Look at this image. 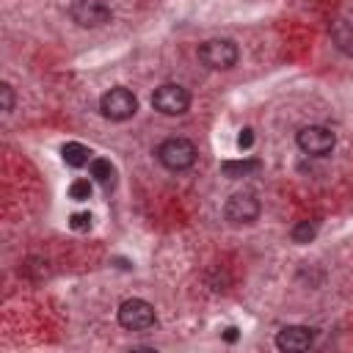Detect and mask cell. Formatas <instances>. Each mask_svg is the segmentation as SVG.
I'll return each instance as SVG.
<instances>
[{
  "label": "cell",
  "mask_w": 353,
  "mask_h": 353,
  "mask_svg": "<svg viewBox=\"0 0 353 353\" xmlns=\"http://www.w3.org/2000/svg\"><path fill=\"white\" fill-rule=\"evenodd\" d=\"M69 226H72L74 232H85V229H91V215H88V212H74V215L69 218Z\"/></svg>",
  "instance_id": "obj_15"
},
{
  "label": "cell",
  "mask_w": 353,
  "mask_h": 353,
  "mask_svg": "<svg viewBox=\"0 0 353 353\" xmlns=\"http://www.w3.org/2000/svg\"><path fill=\"white\" fill-rule=\"evenodd\" d=\"M223 215L234 226L254 223L259 218V201L254 199V193H234V196H229V201L223 207Z\"/></svg>",
  "instance_id": "obj_7"
},
{
  "label": "cell",
  "mask_w": 353,
  "mask_h": 353,
  "mask_svg": "<svg viewBox=\"0 0 353 353\" xmlns=\"http://www.w3.org/2000/svg\"><path fill=\"white\" fill-rule=\"evenodd\" d=\"M157 160L168 171H185L196 163V146L188 138H168L157 146Z\"/></svg>",
  "instance_id": "obj_2"
},
{
  "label": "cell",
  "mask_w": 353,
  "mask_h": 353,
  "mask_svg": "<svg viewBox=\"0 0 353 353\" xmlns=\"http://www.w3.org/2000/svg\"><path fill=\"white\" fill-rule=\"evenodd\" d=\"M312 342H314V331L306 328V325H284V328L276 334V347L284 350V353L309 350Z\"/></svg>",
  "instance_id": "obj_9"
},
{
  "label": "cell",
  "mask_w": 353,
  "mask_h": 353,
  "mask_svg": "<svg viewBox=\"0 0 353 353\" xmlns=\"http://www.w3.org/2000/svg\"><path fill=\"white\" fill-rule=\"evenodd\" d=\"M199 58L210 69H232L240 58L237 44L232 39H210L199 47Z\"/></svg>",
  "instance_id": "obj_3"
},
{
  "label": "cell",
  "mask_w": 353,
  "mask_h": 353,
  "mask_svg": "<svg viewBox=\"0 0 353 353\" xmlns=\"http://www.w3.org/2000/svg\"><path fill=\"white\" fill-rule=\"evenodd\" d=\"M251 143H254V130H251V127H245V130L237 135V146H240V149H248Z\"/></svg>",
  "instance_id": "obj_17"
},
{
  "label": "cell",
  "mask_w": 353,
  "mask_h": 353,
  "mask_svg": "<svg viewBox=\"0 0 353 353\" xmlns=\"http://www.w3.org/2000/svg\"><path fill=\"white\" fill-rule=\"evenodd\" d=\"M295 141H298L301 152H306V154H312V157H323V154H328V152L336 146V135H334L328 127H323V124H309V127H303Z\"/></svg>",
  "instance_id": "obj_6"
},
{
  "label": "cell",
  "mask_w": 353,
  "mask_h": 353,
  "mask_svg": "<svg viewBox=\"0 0 353 353\" xmlns=\"http://www.w3.org/2000/svg\"><path fill=\"white\" fill-rule=\"evenodd\" d=\"M223 339H226V342H237V328H226V331H223Z\"/></svg>",
  "instance_id": "obj_18"
},
{
  "label": "cell",
  "mask_w": 353,
  "mask_h": 353,
  "mask_svg": "<svg viewBox=\"0 0 353 353\" xmlns=\"http://www.w3.org/2000/svg\"><path fill=\"white\" fill-rule=\"evenodd\" d=\"M119 325L127 331H146L154 325V309L143 298H130L119 306Z\"/></svg>",
  "instance_id": "obj_5"
},
{
  "label": "cell",
  "mask_w": 353,
  "mask_h": 353,
  "mask_svg": "<svg viewBox=\"0 0 353 353\" xmlns=\"http://www.w3.org/2000/svg\"><path fill=\"white\" fill-rule=\"evenodd\" d=\"M88 168H91V176H94L102 188H113V182H116V168H113L110 160H105V157H94V160L88 163Z\"/></svg>",
  "instance_id": "obj_11"
},
{
  "label": "cell",
  "mask_w": 353,
  "mask_h": 353,
  "mask_svg": "<svg viewBox=\"0 0 353 353\" xmlns=\"http://www.w3.org/2000/svg\"><path fill=\"white\" fill-rule=\"evenodd\" d=\"M314 234H317V223L314 221H298L292 226V240L295 243H312Z\"/></svg>",
  "instance_id": "obj_13"
},
{
  "label": "cell",
  "mask_w": 353,
  "mask_h": 353,
  "mask_svg": "<svg viewBox=\"0 0 353 353\" xmlns=\"http://www.w3.org/2000/svg\"><path fill=\"white\" fill-rule=\"evenodd\" d=\"M69 196H72L74 201L91 199V182H88V179H74V182L69 185Z\"/></svg>",
  "instance_id": "obj_14"
},
{
  "label": "cell",
  "mask_w": 353,
  "mask_h": 353,
  "mask_svg": "<svg viewBox=\"0 0 353 353\" xmlns=\"http://www.w3.org/2000/svg\"><path fill=\"white\" fill-rule=\"evenodd\" d=\"M69 14L80 28H99L110 19V8L105 6V0H74Z\"/></svg>",
  "instance_id": "obj_8"
},
{
  "label": "cell",
  "mask_w": 353,
  "mask_h": 353,
  "mask_svg": "<svg viewBox=\"0 0 353 353\" xmlns=\"http://www.w3.org/2000/svg\"><path fill=\"white\" fill-rule=\"evenodd\" d=\"M99 110H102V116L110 119V121H127L130 116H135L138 99H135V94H132L130 88L116 85V88H110V91L102 94Z\"/></svg>",
  "instance_id": "obj_1"
},
{
  "label": "cell",
  "mask_w": 353,
  "mask_h": 353,
  "mask_svg": "<svg viewBox=\"0 0 353 353\" xmlns=\"http://www.w3.org/2000/svg\"><path fill=\"white\" fill-rule=\"evenodd\" d=\"M61 154H63V163H66V165H72V168H83L85 163H91V149H88V146H83V143H77V141L63 143Z\"/></svg>",
  "instance_id": "obj_10"
},
{
  "label": "cell",
  "mask_w": 353,
  "mask_h": 353,
  "mask_svg": "<svg viewBox=\"0 0 353 353\" xmlns=\"http://www.w3.org/2000/svg\"><path fill=\"white\" fill-rule=\"evenodd\" d=\"M221 168H223L226 176L237 179V176H245V174L256 171V168H259V160H226Z\"/></svg>",
  "instance_id": "obj_12"
},
{
  "label": "cell",
  "mask_w": 353,
  "mask_h": 353,
  "mask_svg": "<svg viewBox=\"0 0 353 353\" xmlns=\"http://www.w3.org/2000/svg\"><path fill=\"white\" fill-rule=\"evenodd\" d=\"M0 108H3L6 113L14 108V88H11L8 83H3V85H0Z\"/></svg>",
  "instance_id": "obj_16"
},
{
  "label": "cell",
  "mask_w": 353,
  "mask_h": 353,
  "mask_svg": "<svg viewBox=\"0 0 353 353\" xmlns=\"http://www.w3.org/2000/svg\"><path fill=\"white\" fill-rule=\"evenodd\" d=\"M152 105H154V110H160L165 116H182L190 105V94H188V88H182L176 83H163L160 88H154Z\"/></svg>",
  "instance_id": "obj_4"
}]
</instances>
